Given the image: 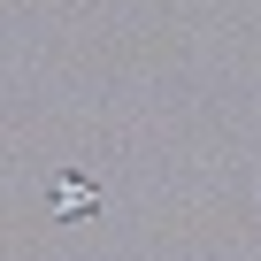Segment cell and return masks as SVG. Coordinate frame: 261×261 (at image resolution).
<instances>
[{
    "instance_id": "obj_1",
    "label": "cell",
    "mask_w": 261,
    "mask_h": 261,
    "mask_svg": "<svg viewBox=\"0 0 261 261\" xmlns=\"http://www.w3.org/2000/svg\"><path fill=\"white\" fill-rule=\"evenodd\" d=\"M54 207H62V215H92V207H100V185H85L77 169H62V177H54Z\"/></svg>"
}]
</instances>
